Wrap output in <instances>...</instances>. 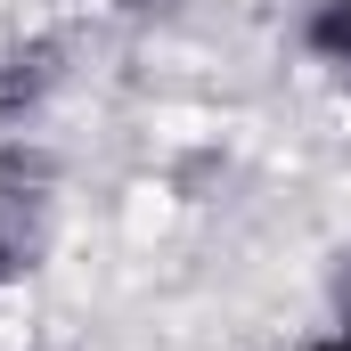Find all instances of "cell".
Here are the masks:
<instances>
[{
	"label": "cell",
	"instance_id": "6da1fadb",
	"mask_svg": "<svg viewBox=\"0 0 351 351\" xmlns=\"http://www.w3.org/2000/svg\"><path fill=\"white\" fill-rule=\"evenodd\" d=\"M302 41H311V58H319V66L351 74V0H311V16H302Z\"/></svg>",
	"mask_w": 351,
	"mask_h": 351
},
{
	"label": "cell",
	"instance_id": "7a4b0ae2",
	"mask_svg": "<svg viewBox=\"0 0 351 351\" xmlns=\"http://www.w3.org/2000/svg\"><path fill=\"white\" fill-rule=\"evenodd\" d=\"M311 351H351V327H335V335H319Z\"/></svg>",
	"mask_w": 351,
	"mask_h": 351
}]
</instances>
